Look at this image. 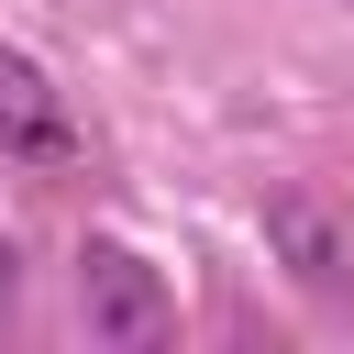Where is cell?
I'll return each instance as SVG.
<instances>
[{"mask_svg": "<svg viewBox=\"0 0 354 354\" xmlns=\"http://www.w3.org/2000/svg\"><path fill=\"white\" fill-rule=\"evenodd\" d=\"M0 144H22V155H66V111H55V88H44V66L11 55V44H0Z\"/></svg>", "mask_w": 354, "mask_h": 354, "instance_id": "obj_2", "label": "cell"}, {"mask_svg": "<svg viewBox=\"0 0 354 354\" xmlns=\"http://www.w3.org/2000/svg\"><path fill=\"white\" fill-rule=\"evenodd\" d=\"M0 321H11V243H0Z\"/></svg>", "mask_w": 354, "mask_h": 354, "instance_id": "obj_4", "label": "cell"}, {"mask_svg": "<svg viewBox=\"0 0 354 354\" xmlns=\"http://www.w3.org/2000/svg\"><path fill=\"white\" fill-rule=\"evenodd\" d=\"M266 232H288V254H299V277H310V288H332V232H321L299 199H266Z\"/></svg>", "mask_w": 354, "mask_h": 354, "instance_id": "obj_3", "label": "cell"}, {"mask_svg": "<svg viewBox=\"0 0 354 354\" xmlns=\"http://www.w3.org/2000/svg\"><path fill=\"white\" fill-rule=\"evenodd\" d=\"M77 299H88V332H111V343H144L166 321V288H155V266L133 243H88L77 254Z\"/></svg>", "mask_w": 354, "mask_h": 354, "instance_id": "obj_1", "label": "cell"}]
</instances>
